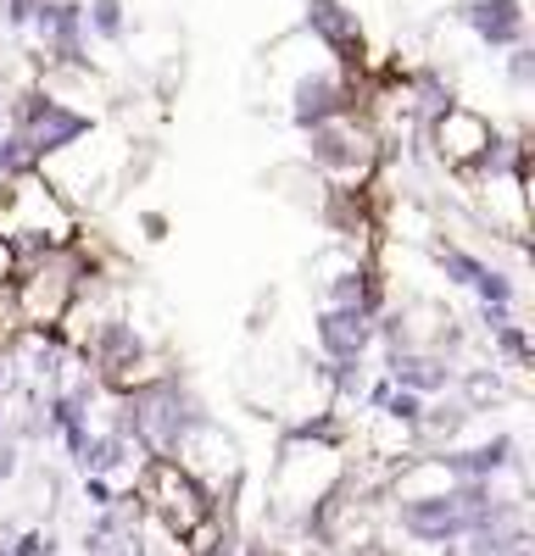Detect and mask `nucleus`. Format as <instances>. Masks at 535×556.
Returning a JSON list of instances; mask_svg holds the SVG:
<instances>
[{"label":"nucleus","instance_id":"1","mask_svg":"<svg viewBox=\"0 0 535 556\" xmlns=\"http://www.w3.org/2000/svg\"><path fill=\"white\" fill-rule=\"evenodd\" d=\"M0 240H12L23 262L45 251H67L78 240V212L39 173L7 178L0 184Z\"/></svg>","mask_w":535,"mask_h":556},{"label":"nucleus","instance_id":"2","mask_svg":"<svg viewBox=\"0 0 535 556\" xmlns=\"http://www.w3.org/2000/svg\"><path fill=\"white\" fill-rule=\"evenodd\" d=\"M307 167L319 173L329 190H369L380 173V128L374 117H329L307 128Z\"/></svg>","mask_w":535,"mask_h":556},{"label":"nucleus","instance_id":"3","mask_svg":"<svg viewBox=\"0 0 535 556\" xmlns=\"http://www.w3.org/2000/svg\"><path fill=\"white\" fill-rule=\"evenodd\" d=\"M7 123L28 139L34 162H51V156H62L67 146H78V139L96 134V117L78 112V106H67L51 84H28V89H17V96L7 101Z\"/></svg>","mask_w":535,"mask_h":556},{"label":"nucleus","instance_id":"4","mask_svg":"<svg viewBox=\"0 0 535 556\" xmlns=\"http://www.w3.org/2000/svg\"><path fill=\"white\" fill-rule=\"evenodd\" d=\"M497 134H502V128L490 123L485 112H474V106L452 101L440 117H430V123H424V134H419V139H424V146H435V162L463 184V178L474 173V162L490 151V139H497Z\"/></svg>","mask_w":535,"mask_h":556},{"label":"nucleus","instance_id":"5","mask_svg":"<svg viewBox=\"0 0 535 556\" xmlns=\"http://www.w3.org/2000/svg\"><path fill=\"white\" fill-rule=\"evenodd\" d=\"M301 34L319 45V51L346 67V73H369V34L346 0H307L301 7Z\"/></svg>","mask_w":535,"mask_h":556},{"label":"nucleus","instance_id":"6","mask_svg":"<svg viewBox=\"0 0 535 556\" xmlns=\"http://www.w3.org/2000/svg\"><path fill=\"white\" fill-rule=\"evenodd\" d=\"M140 501H151L157 513L167 518V529H178V534H190L196 523L212 518V501H207L201 484L185 473V462H173V456H151L146 484H140Z\"/></svg>","mask_w":535,"mask_h":556},{"label":"nucleus","instance_id":"7","mask_svg":"<svg viewBox=\"0 0 535 556\" xmlns=\"http://www.w3.org/2000/svg\"><path fill=\"white\" fill-rule=\"evenodd\" d=\"M28 28L45 45V51L34 56L45 73H51V67L84 73V45H89V34H84V0H45Z\"/></svg>","mask_w":535,"mask_h":556},{"label":"nucleus","instance_id":"8","mask_svg":"<svg viewBox=\"0 0 535 556\" xmlns=\"http://www.w3.org/2000/svg\"><path fill=\"white\" fill-rule=\"evenodd\" d=\"M458 23L485 45V51H513V45H524V34H530L524 0H463Z\"/></svg>","mask_w":535,"mask_h":556},{"label":"nucleus","instance_id":"9","mask_svg":"<svg viewBox=\"0 0 535 556\" xmlns=\"http://www.w3.org/2000/svg\"><path fill=\"white\" fill-rule=\"evenodd\" d=\"M312 334H319L324 362H363L374 351V317H363L357 306H319Z\"/></svg>","mask_w":535,"mask_h":556},{"label":"nucleus","instance_id":"10","mask_svg":"<svg viewBox=\"0 0 535 556\" xmlns=\"http://www.w3.org/2000/svg\"><path fill=\"white\" fill-rule=\"evenodd\" d=\"M385 379L396 390H413V395H446L458 379V362L440 356V351H385Z\"/></svg>","mask_w":535,"mask_h":556},{"label":"nucleus","instance_id":"11","mask_svg":"<svg viewBox=\"0 0 535 556\" xmlns=\"http://www.w3.org/2000/svg\"><path fill=\"white\" fill-rule=\"evenodd\" d=\"M435 468L446 479H497L508 462H513V440L497 434V440H485V445H469V451H435L430 456Z\"/></svg>","mask_w":535,"mask_h":556},{"label":"nucleus","instance_id":"12","mask_svg":"<svg viewBox=\"0 0 535 556\" xmlns=\"http://www.w3.org/2000/svg\"><path fill=\"white\" fill-rule=\"evenodd\" d=\"M458 401L469 406V412H485V406H497L502 395H508V384H502V374L497 367H458Z\"/></svg>","mask_w":535,"mask_h":556},{"label":"nucleus","instance_id":"13","mask_svg":"<svg viewBox=\"0 0 535 556\" xmlns=\"http://www.w3.org/2000/svg\"><path fill=\"white\" fill-rule=\"evenodd\" d=\"M469 417H474V412H469L463 401H424V417H419L413 434H430V440H440V451H446V445L463 434Z\"/></svg>","mask_w":535,"mask_h":556},{"label":"nucleus","instance_id":"14","mask_svg":"<svg viewBox=\"0 0 535 556\" xmlns=\"http://www.w3.org/2000/svg\"><path fill=\"white\" fill-rule=\"evenodd\" d=\"M430 262H435V273L446 278V285H458V290H469L480 278V267H485V256H474L463 245H446V240H430Z\"/></svg>","mask_w":535,"mask_h":556},{"label":"nucleus","instance_id":"15","mask_svg":"<svg viewBox=\"0 0 535 556\" xmlns=\"http://www.w3.org/2000/svg\"><path fill=\"white\" fill-rule=\"evenodd\" d=\"M469 556H530V534L519 523H508V529H474L469 534Z\"/></svg>","mask_w":535,"mask_h":556},{"label":"nucleus","instance_id":"16","mask_svg":"<svg viewBox=\"0 0 535 556\" xmlns=\"http://www.w3.org/2000/svg\"><path fill=\"white\" fill-rule=\"evenodd\" d=\"M84 34H96L101 45H117V39L128 34L123 0H89V7H84Z\"/></svg>","mask_w":535,"mask_h":556},{"label":"nucleus","instance_id":"17","mask_svg":"<svg viewBox=\"0 0 535 556\" xmlns=\"http://www.w3.org/2000/svg\"><path fill=\"white\" fill-rule=\"evenodd\" d=\"M490 351H497L508 367H519V374H530V367H535V345H530V329H524L519 317H513V323H502V329L490 334Z\"/></svg>","mask_w":535,"mask_h":556},{"label":"nucleus","instance_id":"18","mask_svg":"<svg viewBox=\"0 0 535 556\" xmlns=\"http://www.w3.org/2000/svg\"><path fill=\"white\" fill-rule=\"evenodd\" d=\"M23 173H39V162H34V151H28V139L7 123V128H0V184L23 178Z\"/></svg>","mask_w":535,"mask_h":556},{"label":"nucleus","instance_id":"19","mask_svg":"<svg viewBox=\"0 0 535 556\" xmlns=\"http://www.w3.org/2000/svg\"><path fill=\"white\" fill-rule=\"evenodd\" d=\"M469 290H474V301H480V306H513V301H519V285H513V273L490 267V262L480 267V278H474Z\"/></svg>","mask_w":535,"mask_h":556},{"label":"nucleus","instance_id":"20","mask_svg":"<svg viewBox=\"0 0 535 556\" xmlns=\"http://www.w3.org/2000/svg\"><path fill=\"white\" fill-rule=\"evenodd\" d=\"M502 73H508V89H513V96H530V89H535V45H530V39L513 45V51L502 56Z\"/></svg>","mask_w":535,"mask_h":556},{"label":"nucleus","instance_id":"21","mask_svg":"<svg viewBox=\"0 0 535 556\" xmlns=\"http://www.w3.org/2000/svg\"><path fill=\"white\" fill-rule=\"evenodd\" d=\"M396 429H419V417H424V395H413V390H390V401L380 406Z\"/></svg>","mask_w":535,"mask_h":556},{"label":"nucleus","instance_id":"22","mask_svg":"<svg viewBox=\"0 0 535 556\" xmlns=\"http://www.w3.org/2000/svg\"><path fill=\"white\" fill-rule=\"evenodd\" d=\"M39 7L45 0H0V17H7V28H28Z\"/></svg>","mask_w":535,"mask_h":556},{"label":"nucleus","instance_id":"23","mask_svg":"<svg viewBox=\"0 0 535 556\" xmlns=\"http://www.w3.org/2000/svg\"><path fill=\"white\" fill-rule=\"evenodd\" d=\"M134 223H140V240H146V245H162V240H167V228H173L167 212H140Z\"/></svg>","mask_w":535,"mask_h":556},{"label":"nucleus","instance_id":"24","mask_svg":"<svg viewBox=\"0 0 535 556\" xmlns=\"http://www.w3.org/2000/svg\"><path fill=\"white\" fill-rule=\"evenodd\" d=\"M17 267H23L17 245H12V240H0V290H12V278H17Z\"/></svg>","mask_w":535,"mask_h":556},{"label":"nucleus","instance_id":"25","mask_svg":"<svg viewBox=\"0 0 535 556\" xmlns=\"http://www.w3.org/2000/svg\"><path fill=\"white\" fill-rule=\"evenodd\" d=\"M84 501L89 506H112V484L101 473H84Z\"/></svg>","mask_w":535,"mask_h":556},{"label":"nucleus","instance_id":"26","mask_svg":"<svg viewBox=\"0 0 535 556\" xmlns=\"http://www.w3.org/2000/svg\"><path fill=\"white\" fill-rule=\"evenodd\" d=\"M474 317H480V329H485V334H497L502 323H513V306H480Z\"/></svg>","mask_w":535,"mask_h":556},{"label":"nucleus","instance_id":"27","mask_svg":"<svg viewBox=\"0 0 535 556\" xmlns=\"http://www.w3.org/2000/svg\"><path fill=\"white\" fill-rule=\"evenodd\" d=\"M51 551H57V540H51V534H39V529H28L23 545H17V556H51Z\"/></svg>","mask_w":535,"mask_h":556},{"label":"nucleus","instance_id":"28","mask_svg":"<svg viewBox=\"0 0 535 556\" xmlns=\"http://www.w3.org/2000/svg\"><path fill=\"white\" fill-rule=\"evenodd\" d=\"M262 317H274V290H268V295H257V306H251V323H246L251 334H262Z\"/></svg>","mask_w":535,"mask_h":556},{"label":"nucleus","instance_id":"29","mask_svg":"<svg viewBox=\"0 0 535 556\" xmlns=\"http://www.w3.org/2000/svg\"><path fill=\"white\" fill-rule=\"evenodd\" d=\"M390 390H396L390 379H374V384H363V401H369V406H385V401H390Z\"/></svg>","mask_w":535,"mask_h":556},{"label":"nucleus","instance_id":"30","mask_svg":"<svg viewBox=\"0 0 535 556\" xmlns=\"http://www.w3.org/2000/svg\"><path fill=\"white\" fill-rule=\"evenodd\" d=\"M12 473H17V451L0 445V479H12Z\"/></svg>","mask_w":535,"mask_h":556},{"label":"nucleus","instance_id":"31","mask_svg":"<svg viewBox=\"0 0 535 556\" xmlns=\"http://www.w3.org/2000/svg\"><path fill=\"white\" fill-rule=\"evenodd\" d=\"M357 556H390V551H380V545H357Z\"/></svg>","mask_w":535,"mask_h":556},{"label":"nucleus","instance_id":"32","mask_svg":"<svg viewBox=\"0 0 535 556\" xmlns=\"http://www.w3.org/2000/svg\"><path fill=\"white\" fill-rule=\"evenodd\" d=\"M0 128H7V84H0Z\"/></svg>","mask_w":535,"mask_h":556}]
</instances>
